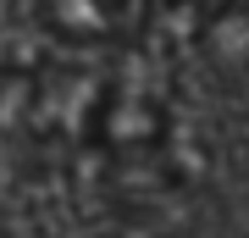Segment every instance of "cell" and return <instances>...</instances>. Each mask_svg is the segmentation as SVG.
Instances as JSON below:
<instances>
[]
</instances>
